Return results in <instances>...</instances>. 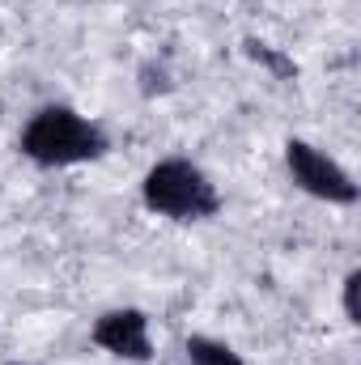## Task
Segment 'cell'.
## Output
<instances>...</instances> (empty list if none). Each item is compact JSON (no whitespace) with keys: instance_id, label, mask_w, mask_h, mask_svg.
<instances>
[{"instance_id":"6da1fadb","label":"cell","mask_w":361,"mask_h":365,"mask_svg":"<svg viewBox=\"0 0 361 365\" xmlns=\"http://www.w3.org/2000/svg\"><path fill=\"white\" fill-rule=\"evenodd\" d=\"M21 153L34 166H81L106 153L102 123L73 106H39L21 128Z\"/></svg>"},{"instance_id":"7a4b0ae2","label":"cell","mask_w":361,"mask_h":365,"mask_svg":"<svg viewBox=\"0 0 361 365\" xmlns=\"http://www.w3.org/2000/svg\"><path fill=\"white\" fill-rule=\"evenodd\" d=\"M141 200L149 212L166 217V221H208L221 208V191L217 182L204 175V166H195L191 158H162L145 170L141 179Z\"/></svg>"},{"instance_id":"3957f363","label":"cell","mask_w":361,"mask_h":365,"mask_svg":"<svg viewBox=\"0 0 361 365\" xmlns=\"http://www.w3.org/2000/svg\"><path fill=\"white\" fill-rule=\"evenodd\" d=\"M285 170H289V179H293L298 191H306V195H315L323 204H345L349 208V204H357V195H361L353 175L332 153H323L319 145H310L302 136L285 140Z\"/></svg>"},{"instance_id":"277c9868","label":"cell","mask_w":361,"mask_h":365,"mask_svg":"<svg viewBox=\"0 0 361 365\" xmlns=\"http://www.w3.org/2000/svg\"><path fill=\"white\" fill-rule=\"evenodd\" d=\"M90 340L102 349V353L119 357V361H136V365H141V361H149V357H153L149 314H145V310H136V306H115V310L98 314Z\"/></svg>"},{"instance_id":"5b68a950","label":"cell","mask_w":361,"mask_h":365,"mask_svg":"<svg viewBox=\"0 0 361 365\" xmlns=\"http://www.w3.org/2000/svg\"><path fill=\"white\" fill-rule=\"evenodd\" d=\"M183 357H187V365H247L225 340H217V336H187Z\"/></svg>"},{"instance_id":"8992f818","label":"cell","mask_w":361,"mask_h":365,"mask_svg":"<svg viewBox=\"0 0 361 365\" xmlns=\"http://www.w3.org/2000/svg\"><path fill=\"white\" fill-rule=\"evenodd\" d=\"M247 47H251V56H255V60H264V64H268V68H276L280 77H293V73H298V68H293L289 60H280V56L272 51L268 43H247Z\"/></svg>"},{"instance_id":"52a82bcc","label":"cell","mask_w":361,"mask_h":365,"mask_svg":"<svg viewBox=\"0 0 361 365\" xmlns=\"http://www.w3.org/2000/svg\"><path fill=\"white\" fill-rule=\"evenodd\" d=\"M357 284H361V272L353 268V272L345 276V297H340V302H345V319H349V323H361V314H357Z\"/></svg>"},{"instance_id":"ba28073f","label":"cell","mask_w":361,"mask_h":365,"mask_svg":"<svg viewBox=\"0 0 361 365\" xmlns=\"http://www.w3.org/2000/svg\"><path fill=\"white\" fill-rule=\"evenodd\" d=\"M9 365H26V361H9Z\"/></svg>"}]
</instances>
